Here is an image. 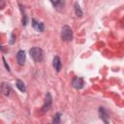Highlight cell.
Wrapping results in <instances>:
<instances>
[{
  "label": "cell",
  "mask_w": 124,
  "mask_h": 124,
  "mask_svg": "<svg viewBox=\"0 0 124 124\" xmlns=\"http://www.w3.org/2000/svg\"><path fill=\"white\" fill-rule=\"evenodd\" d=\"M1 91L5 96H8L12 91V87L8 82H3L1 85Z\"/></svg>",
  "instance_id": "ba28073f"
},
{
  "label": "cell",
  "mask_w": 124,
  "mask_h": 124,
  "mask_svg": "<svg viewBox=\"0 0 124 124\" xmlns=\"http://www.w3.org/2000/svg\"><path fill=\"white\" fill-rule=\"evenodd\" d=\"M51 104H52V98H51V95L50 93H46V99H45V104L43 106V111H47L50 107H51Z\"/></svg>",
  "instance_id": "3957f363"
},
{
  "label": "cell",
  "mask_w": 124,
  "mask_h": 124,
  "mask_svg": "<svg viewBox=\"0 0 124 124\" xmlns=\"http://www.w3.org/2000/svg\"><path fill=\"white\" fill-rule=\"evenodd\" d=\"M2 59H3V63H4V65H5V67H6V69H7V71H8V72H10V67H9V65L7 64V62H6V60H5V58L3 57Z\"/></svg>",
  "instance_id": "9a60e30c"
},
{
  "label": "cell",
  "mask_w": 124,
  "mask_h": 124,
  "mask_svg": "<svg viewBox=\"0 0 124 124\" xmlns=\"http://www.w3.org/2000/svg\"><path fill=\"white\" fill-rule=\"evenodd\" d=\"M52 65H53V68H54V70H55L56 72H59V71L61 70L62 64H61V60H60V58H59L58 56H54Z\"/></svg>",
  "instance_id": "9c48e42d"
},
{
  "label": "cell",
  "mask_w": 124,
  "mask_h": 124,
  "mask_svg": "<svg viewBox=\"0 0 124 124\" xmlns=\"http://www.w3.org/2000/svg\"><path fill=\"white\" fill-rule=\"evenodd\" d=\"M16 87L19 89V91H21V92H25V91H26L25 85H24L23 81H21L20 79H16Z\"/></svg>",
  "instance_id": "8fae6325"
},
{
  "label": "cell",
  "mask_w": 124,
  "mask_h": 124,
  "mask_svg": "<svg viewBox=\"0 0 124 124\" xmlns=\"http://www.w3.org/2000/svg\"><path fill=\"white\" fill-rule=\"evenodd\" d=\"M32 26L36 31H39V32L44 31V24L42 22H38L36 19H32Z\"/></svg>",
  "instance_id": "30bf717a"
},
{
  "label": "cell",
  "mask_w": 124,
  "mask_h": 124,
  "mask_svg": "<svg viewBox=\"0 0 124 124\" xmlns=\"http://www.w3.org/2000/svg\"><path fill=\"white\" fill-rule=\"evenodd\" d=\"M56 11H62L65 7V0H49Z\"/></svg>",
  "instance_id": "277c9868"
},
{
  "label": "cell",
  "mask_w": 124,
  "mask_h": 124,
  "mask_svg": "<svg viewBox=\"0 0 124 124\" xmlns=\"http://www.w3.org/2000/svg\"><path fill=\"white\" fill-rule=\"evenodd\" d=\"M60 117H61V113H60V112H57V113L54 115L52 122H53V123H59V122H60Z\"/></svg>",
  "instance_id": "5bb4252c"
},
{
  "label": "cell",
  "mask_w": 124,
  "mask_h": 124,
  "mask_svg": "<svg viewBox=\"0 0 124 124\" xmlns=\"http://www.w3.org/2000/svg\"><path fill=\"white\" fill-rule=\"evenodd\" d=\"M20 10H21V13H22V25H26L27 24V16L24 13V10L22 9V7L20 6Z\"/></svg>",
  "instance_id": "4fadbf2b"
},
{
  "label": "cell",
  "mask_w": 124,
  "mask_h": 124,
  "mask_svg": "<svg viewBox=\"0 0 124 124\" xmlns=\"http://www.w3.org/2000/svg\"><path fill=\"white\" fill-rule=\"evenodd\" d=\"M61 38L65 42H70L73 39V31L70 26L64 25L61 30Z\"/></svg>",
  "instance_id": "7a4b0ae2"
},
{
  "label": "cell",
  "mask_w": 124,
  "mask_h": 124,
  "mask_svg": "<svg viewBox=\"0 0 124 124\" xmlns=\"http://www.w3.org/2000/svg\"><path fill=\"white\" fill-rule=\"evenodd\" d=\"M11 39H12V40H11V42H10V43H11V44H14V41H15V36H14V34H12Z\"/></svg>",
  "instance_id": "2e32d148"
},
{
  "label": "cell",
  "mask_w": 124,
  "mask_h": 124,
  "mask_svg": "<svg viewBox=\"0 0 124 124\" xmlns=\"http://www.w3.org/2000/svg\"><path fill=\"white\" fill-rule=\"evenodd\" d=\"M99 115H100V118L105 122V123H108L109 122V119H108V114L107 112V110L104 108H99Z\"/></svg>",
  "instance_id": "8992f818"
},
{
  "label": "cell",
  "mask_w": 124,
  "mask_h": 124,
  "mask_svg": "<svg viewBox=\"0 0 124 124\" xmlns=\"http://www.w3.org/2000/svg\"><path fill=\"white\" fill-rule=\"evenodd\" d=\"M29 53L35 62H41L44 58V51L40 47H32L29 50Z\"/></svg>",
  "instance_id": "6da1fadb"
},
{
  "label": "cell",
  "mask_w": 124,
  "mask_h": 124,
  "mask_svg": "<svg viewBox=\"0 0 124 124\" xmlns=\"http://www.w3.org/2000/svg\"><path fill=\"white\" fill-rule=\"evenodd\" d=\"M74 7H75V13H76V15L78 16H82V15H83V13H82V11H81V9H80V7H79V5H78V3H75V5H74Z\"/></svg>",
  "instance_id": "7c38bea8"
},
{
  "label": "cell",
  "mask_w": 124,
  "mask_h": 124,
  "mask_svg": "<svg viewBox=\"0 0 124 124\" xmlns=\"http://www.w3.org/2000/svg\"><path fill=\"white\" fill-rule=\"evenodd\" d=\"M84 85V80L82 78L80 77H78V78H75L74 80H73V86L77 89H81Z\"/></svg>",
  "instance_id": "5b68a950"
},
{
  "label": "cell",
  "mask_w": 124,
  "mask_h": 124,
  "mask_svg": "<svg viewBox=\"0 0 124 124\" xmlns=\"http://www.w3.org/2000/svg\"><path fill=\"white\" fill-rule=\"evenodd\" d=\"M25 59H26V55H25V52L23 50H19L17 53H16V61L19 65H24L25 63Z\"/></svg>",
  "instance_id": "52a82bcc"
}]
</instances>
